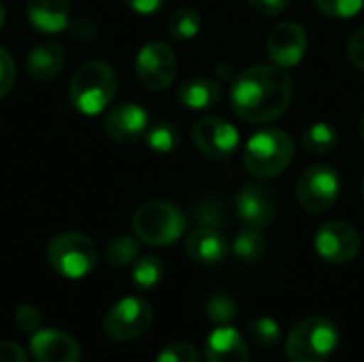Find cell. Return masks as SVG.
Returning a JSON list of instances; mask_svg holds the SVG:
<instances>
[{
	"label": "cell",
	"instance_id": "cell-1",
	"mask_svg": "<svg viewBox=\"0 0 364 362\" xmlns=\"http://www.w3.org/2000/svg\"><path fill=\"white\" fill-rule=\"evenodd\" d=\"M292 100V79L277 64H256L239 73L230 87L235 113L250 124H267L286 113Z\"/></svg>",
	"mask_w": 364,
	"mask_h": 362
},
{
	"label": "cell",
	"instance_id": "cell-2",
	"mask_svg": "<svg viewBox=\"0 0 364 362\" xmlns=\"http://www.w3.org/2000/svg\"><path fill=\"white\" fill-rule=\"evenodd\" d=\"M115 92L117 75L107 62L100 60H92L79 66L68 87L73 107L83 115H98L105 111L115 98Z\"/></svg>",
	"mask_w": 364,
	"mask_h": 362
},
{
	"label": "cell",
	"instance_id": "cell-3",
	"mask_svg": "<svg viewBox=\"0 0 364 362\" xmlns=\"http://www.w3.org/2000/svg\"><path fill=\"white\" fill-rule=\"evenodd\" d=\"M339 346V329L326 316L303 318L286 337V356L290 362H326Z\"/></svg>",
	"mask_w": 364,
	"mask_h": 362
},
{
	"label": "cell",
	"instance_id": "cell-4",
	"mask_svg": "<svg viewBox=\"0 0 364 362\" xmlns=\"http://www.w3.org/2000/svg\"><path fill=\"white\" fill-rule=\"evenodd\" d=\"M294 158V141L286 130L267 128L256 132L245 145V169L258 179L282 175Z\"/></svg>",
	"mask_w": 364,
	"mask_h": 362
},
{
	"label": "cell",
	"instance_id": "cell-5",
	"mask_svg": "<svg viewBox=\"0 0 364 362\" xmlns=\"http://www.w3.org/2000/svg\"><path fill=\"white\" fill-rule=\"evenodd\" d=\"M132 230L143 243L162 247L175 243L183 235L186 218L173 203L149 201L136 209L132 218Z\"/></svg>",
	"mask_w": 364,
	"mask_h": 362
},
{
	"label": "cell",
	"instance_id": "cell-6",
	"mask_svg": "<svg viewBox=\"0 0 364 362\" xmlns=\"http://www.w3.org/2000/svg\"><path fill=\"white\" fill-rule=\"evenodd\" d=\"M98 260V250L87 235L81 233H62L55 235L47 245L49 267L68 280L85 277Z\"/></svg>",
	"mask_w": 364,
	"mask_h": 362
},
{
	"label": "cell",
	"instance_id": "cell-7",
	"mask_svg": "<svg viewBox=\"0 0 364 362\" xmlns=\"http://www.w3.org/2000/svg\"><path fill=\"white\" fill-rule=\"evenodd\" d=\"M341 192V177L328 164L307 166L296 181V198L307 213L328 211Z\"/></svg>",
	"mask_w": 364,
	"mask_h": 362
},
{
	"label": "cell",
	"instance_id": "cell-8",
	"mask_svg": "<svg viewBox=\"0 0 364 362\" xmlns=\"http://www.w3.org/2000/svg\"><path fill=\"white\" fill-rule=\"evenodd\" d=\"M154 322V307L141 297H124L105 316V333L113 341L139 339Z\"/></svg>",
	"mask_w": 364,
	"mask_h": 362
},
{
	"label": "cell",
	"instance_id": "cell-9",
	"mask_svg": "<svg viewBox=\"0 0 364 362\" xmlns=\"http://www.w3.org/2000/svg\"><path fill=\"white\" fill-rule=\"evenodd\" d=\"M139 83L149 92L166 90L177 75V55L171 45L154 41L141 47L134 62Z\"/></svg>",
	"mask_w": 364,
	"mask_h": 362
},
{
	"label": "cell",
	"instance_id": "cell-10",
	"mask_svg": "<svg viewBox=\"0 0 364 362\" xmlns=\"http://www.w3.org/2000/svg\"><path fill=\"white\" fill-rule=\"evenodd\" d=\"M360 245H363V239L358 230L352 224L341 222V220L322 224L314 237V247L318 256L333 265H343V262L354 260L360 252Z\"/></svg>",
	"mask_w": 364,
	"mask_h": 362
},
{
	"label": "cell",
	"instance_id": "cell-11",
	"mask_svg": "<svg viewBox=\"0 0 364 362\" xmlns=\"http://www.w3.org/2000/svg\"><path fill=\"white\" fill-rule=\"evenodd\" d=\"M192 141L211 160H226L239 147V130L215 115L198 119L192 128Z\"/></svg>",
	"mask_w": 364,
	"mask_h": 362
},
{
	"label": "cell",
	"instance_id": "cell-12",
	"mask_svg": "<svg viewBox=\"0 0 364 362\" xmlns=\"http://www.w3.org/2000/svg\"><path fill=\"white\" fill-rule=\"evenodd\" d=\"M267 51L273 64L282 68L296 66L307 53V32L296 21L277 23L267 36Z\"/></svg>",
	"mask_w": 364,
	"mask_h": 362
},
{
	"label": "cell",
	"instance_id": "cell-13",
	"mask_svg": "<svg viewBox=\"0 0 364 362\" xmlns=\"http://www.w3.org/2000/svg\"><path fill=\"white\" fill-rule=\"evenodd\" d=\"M237 213L250 228H267L277 218V196L264 183H247L237 196Z\"/></svg>",
	"mask_w": 364,
	"mask_h": 362
},
{
	"label": "cell",
	"instance_id": "cell-14",
	"mask_svg": "<svg viewBox=\"0 0 364 362\" xmlns=\"http://www.w3.org/2000/svg\"><path fill=\"white\" fill-rule=\"evenodd\" d=\"M149 126L147 111L136 102H122L113 107L105 119V132L115 143H134L139 141Z\"/></svg>",
	"mask_w": 364,
	"mask_h": 362
},
{
	"label": "cell",
	"instance_id": "cell-15",
	"mask_svg": "<svg viewBox=\"0 0 364 362\" xmlns=\"http://www.w3.org/2000/svg\"><path fill=\"white\" fill-rule=\"evenodd\" d=\"M30 352L36 362H79L81 346L64 331L38 329L30 337Z\"/></svg>",
	"mask_w": 364,
	"mask_h": 362
},
{
	"label": "cell",
	"instance_id": "cell-16",
	"mask_svg": "<svg viewBox=\"0 0 364 362\" xmlns=\"http://www.w3.org/2000/svg\"><path fill=\"white\" fill-rule=\"evenodd\" d=\"M207 362H250V352L243 335L230 324L218 326L205 344Z\"/></svg>",
	"mask_w": 364,
	"mask_h": 362
},
{
	"label": "cell",
	"instance_id": "cell-17",
	"mask_svg": "<svg viewBox=\"0 0 364 362\" xmlns=\"http://www.w3.org/2000/svg\"><path fill=\"white\" fill-rule=\"evenodd\" d=\"M188 256L198 265H215L226 258L228 241L218 228H196L186 241Z\"/></svg>",
	"mask_w": 364,
	"mask_h": 362
},
{
	"label": "cell",
	"instance_id": "cell-18",
	"mask_svg": "<svg viewBox=\"0 0 364 362\" xmlns=\"http://www.w3.org/2000/svg\"><path fill=\"white\" fill-rule=\"evenodd\" d=\"M68 0H28V21L43 34H58L68 26Z\"/></svg>",
	"mask_w": 364,
	"mask_h": 362
},
{
	"label": "cell",
	"instance_id": "cell-19",
	"mask_svg": "<svg viewBox=\"0 0 364 362\" xmlns=\"http://www.w3.org/2000/svg\"><path fill=\"white\" fill-rule=\"evenodd\" d=\"M177 100L186 109L203 111L222 100V85L209 77H190L177 87Z\"/></svg>",
	"mask_w": 364,
	"mask_h": 362
},
{
	"label": "cell",
	"instance_id": "cell-20",
	"mask_svg": "<svg viewBox=\"0 0 364 362\" xmlns=\"http://www.w3.org/2000/svg\"><path fill=\"white\" fill-rule=\"evenodd\" d=\"M64 66V49L55 41H45L38 43L36 47L30 49L26 68L28 75L36 81H49L53 79Z\"/></svg>",
	"mask_w": 364,
	"mask_h": 362
},
{
	"label": "cell",
	"instance_id": "cell-21",
	"mask_svg": "<svg viewBox=\"0 0 364 362\" xmlns=\"http://www.w3.org/2000/svg\"><path fill=\"white\" fill-rule=\"evenodd\" d=\"M339 143V134L337 130L331 126V124H324V122H318L314 126H309L303 137H301V145L307 154H314V156H324V154H331Z\"/></svg>",
	"mask_w": 364,
	"mask_h": 362
},
{
	"label": "cell",
	"instance_id": "cell-22",
	"mask_svg": "<svg viewBox=\"0 0 364 362\" xmlns=\"http://www.w3.org/2000/svg\"><path fill=\"white\" fill-rule=\"evenodd\" d=\"M232 252L243 262H258L267 252V239H264L262 230L250 228V226L245 230H241L232 243Z\"/></svg>",
	"mask_w": 364,
	"mask_h": 362
},
{
	"label": "cell",
	"instance_id": "cell-23",
	"mask_svg": "<svg viewBox=\"0 0 364 362\" xmlns=\"http://www.w3.org/2000/svg\"><path fill=\"white\" fill-rule=\"evenodd\" d=\"M179 143H181V132L173 122H158L147 132V147L160 156L175 151Z\"/></svg>",
	"mask_w": 364,
	"mask_h": 362
},
{
	"label": "cell",
	"instance_id": "cell-24",
	"mask_svg": "<svg viewBox=\"0 0 364 362\" xmlns=\"http://www.w3.org/2000/svg\"><path fill=\"white\" fill-rule=\"evenodd\" d=\"M200 30V13L192 6L177 9L168 19V34L175 41H190Z\"/></svg>",
	"mask_w": 364,
	"mask_h": 362
},
{
	"label": "cell",
	"instance_id": "cell-25",
	"mask_svg": "<svg viewBox=\"0 0 364 362\" xmlns=\"http://www.w3.org/2000/svg\"><path fill=\"white\" fill-rule=\"evenodd\" d=\"M139 256V243L134 241V237L130 235H119L113 237L105 250V260L109 267L113 269H122L128 267L130 262H134V258Z\"/></svg>",
	"mask_w": 364,
	"mask_h": 362
},
{
	"label": "cell",
	"instance_id": "cell-26",
	"mask_svg": "<svg viewBox=\"0 0 364 362\" xmlns=\"http://www.w3.org/2000/svg\"><path fill=\"white\" fill-rule=\"evenodd\" d=\"M164 265L158 256H143L134 262L132 269V282L139 290H151L162 282Z\"/></svg>",
	"mask_w": 364,
	"mask_h": 362
},
{
	"label": "cell",
	"instance_id": "cell-27",
	"mask_svg": "<svg viewBox=\"0 0 364 362\" xmlns=\"http://www.w3.org/2000/svg\"><path fill=\"white\" fill-rule=\"evenodd\" d=\"M247 331V337L260 346V348H273L279 337H282V326L277 324V320H273L271 316H258V318H252L245 326Z\"/></svg>",
	"mask_w": 364,
	"mask_h": 362
},
{
	"label": "cell",
	"instance_id": "cell-28",
	"mask_svg": "<svg viewBox=\"0 0 364 362\" xmlns=\"http://www.w3.org/2000/svg\"><path fill=\"white\" fill-rule=\"evenodd\" d=\"M205 314L207 318L218 324V326H226L230 322H235L237 314H239V307H237V301L228 294H213L207 299L205 303Z\"/></svg>",
	"mask_w": 364,
	"mask_h": 362
},
{
	"label": "cell",
	"instance_id": "cell-29",
	"mask_svg": "<svg viewBox=\"0 0 364 362\" xmlns=\"http://www.w3.org/2000/svg\"><path fill=\"white\" fill-rule=\"evenodd\" d=\"M318 11L331 19H350L363 11L364 0H314Z\"/></svg>",
	"mask_w": 364,
	"mask_h": 362
},
{
	"label": "cell",
	"instance_id": "cell-30",
	"mask_svg": "<svg viewBox=\"0 0 364 362\" xmlns=\"http://www.w3.org/2000/svg\"><path fill=\"white\" fill-rule=\"evenodd\" d=\"M156 362H200V352L188 341H177L166 346L158 354Z\"/></svg>",
	"mask_w": 364,
	"mask_h": 362
},
{
	"label": "cell",
	"instance_id": "cell-31",
	"mask_svg": "<svg viewBox=\"0 0 364 362\" xmlns=\"http://www.w3.org/2000/svg\"><path fill=\"white\" fill-rule=\"evenodd\" d=\"M196 220L205 228H220L226 222V213H224V209H222V205L218 201L209 198V201H205V203H200L196 207Z\"/></svg>",
	"mask_w": 364,
	"mask_h": 362
},
{
	"label": "cell",
	"instance_id": "cell-32",
	"mask_svg": "<svg viewBox=\"0 0 364 362\" xmlns=\"http://www.w3.org/2000/svg\"><path fill=\"white\" fill-rule=\"evenodd\" d=\"M15 322L17 326L23 331V333H36L41 329V322H43V316L41 312L30 305V303H21L17 309H15Z\"/></svg>",
	"mask_w": 364,
	"mask_h": 362
},
{
	"label": "cell",
	"instance_id": "cell-33",
	"mask_svg": "<svg viewBox=\"0 0 364 362\" xmlns=\"http://www.w3.org/2000/svg\"><path fill=\"white\" fill-rule=\"evenodd\" d=\"M13 83H15V62L11 53L4 47H0V98L11 92Z\"/></svg>",
	"mask_w": 364,
	"mask_h": 362
},
{
	"label": "cell",
	"instance_id": "cell-34",
	"mask_svg": "<svg viewBox=\"0 0 364 362\" xmlns=\"http://www.w3.org/2000/svg\"><path fill=\"white\" fill-rule=\"evenodd\" d=\"M348 58H350V62H352L358 70H363L364 73V26L363 28H358V30L350 36V41H348Z\"/></svg>",
	"mask_w": 364,
	"mask_h": 362
},
{
	"label": "cell",
	"instance_id": "cell-35",
	"mask_svg": "<svg viewBox=\"0 0 364 362\" xmlns=\"http://www.w3.org/2000/svg\"><path fill=\"white\" fill-rule=\"evenodd\" d=\"M250 6L260 13V15H267V17H277L282 15L286 9H288V2L290 0H247Z\"/></svg>",
	"mask_w": 364,
	"mask_h": 362
},
{
	"label": "cell",
	"instance_id": "cell-36",
	"mask_svg": "<svg viewBox=\"0 0 364 362\" xmlns=\"http://www.w3.org/2000/svg\"><path fill=\"white\" fill-rule=\"evenodd\" d=\"M0 362H28V354L15 341H0Z\"/></svg>",
	"mask_w": 364,
	"mask_h": 362
},
{
	"label": "cell",
	"instance_id": "cell-37",
	"mask_svg": "<svg viewBox=\"0 0 364 362\" xmlns=\"http://www.w3.org/2000/svg\"><path fill=\"white\" fill-rule=\"evenodd\" d=\"M70 32H73V36L77 41H92L94 34H96V26H94V21L90 17H81V19H77L73 23Z\"/></svg>",
	"mask_w": 364,
	"mask_h": 362
},
{
	"label": "cell",
	"instance_id": "cell-38",
	"mask_svg": "<svg viewBox=\"0 0 364 362\" xmlns=\"http://www.w3.org/2000/svg\"><path fill=\"white\" fill-rule=\"evenodd\" d=\"M128 9H132L139 15H154L162 9L164 0H124Z\"/></svg>",
	"mask_w": 364,
	"mask_h": 362
},
{
	"label": "cell",
	"instance_id": "cell-39",
	"mask_svg": "<svg viewBox=\"0 0 364 362\" xmlns=\"http://www.w3.org/2000/svg\"><path fill=\"white\" fill-rule=\"evenodd\" d=\"M218 75L226 81V79H232V66L230 64H226V62H220L218 64ZM235 81V79H232Z\"/></svg>",
	"mask_w": 364,
	"mask_h": 362
},
{
	"label": "cell",
	"instance_id": "cell-40",
	"mask_svg": "<svg viewBox=\"0 0 364 362\" xmlns=\"http://www.w3.org/2000/svg\"><path fill=\"white\" fill-rule=\"evenodd\" d=\"M4 19H6V11H4V4H2V0H0V30H2V26H4Z\"/></svg>",
	"mask_w": 364,
	"mask_h": 362
},
{
	"label": "cell",
	"instance_id": "cell-41",
	"mask_svg": "<svg viewBox=\"0 0 364 362\" xmlns=\"http://www.w3.org/2000/svg\"><path fill=\"white\" fill-rule=\"evenodd\" d=\"M358 130H360V139L364 141V113H363V117H360V126H358Z\"/></svg>",
	"mask_w": 364,
	"mask_h": 362
},
{
	"label": "cell",
	"instance_id": "cell-42",
	"mask_svg": "<svg viewBox=\"0 0 364 362\" xmlns=\"http://www.w3.org/2000/svg\"><path fill=\"white\" fill-rule=\"evenodd\" d=\"M363 198H364V177H363Z\"/></svg>",
	"mask_w": 364,
	"mask_h": 362
}]
</instances>
